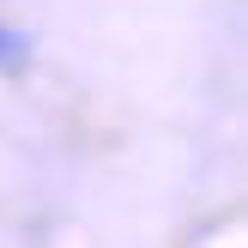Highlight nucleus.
<instances>
[{
  "label": "nucleus",
  "mask_w": 248,
  "mask_h": 248,
  "mask_svg": "<svg viewBox=\"0 0 248 248\" xmlns=\"http://www.w3.org/2000/svg\"><path fill=\"white\" fill-rule=\"evenodd\" d=\"M31 61V31H18L12 18H0V73H18Z\"/></svg>",
  "instance_id": "obj_1"
}]
</instances>
